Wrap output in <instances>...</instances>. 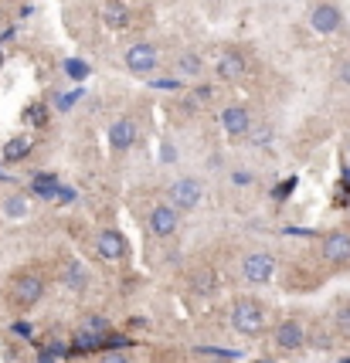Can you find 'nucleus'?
<instances>
[{"label":"nucleus","instance_id":"nucleus-1","mask_svg":"<svg viewBox=\"0 0 350 363\" xmlns=\"http://www.w3.org/2000/svg\"><path fill=\"white\" fill-rule=\"evenodd\" d=\"M10 302L17 306V309H31V306H38L41 302V295H45V275L41 272H34V268H27V272H17L14 279H10Z\"/></svg>","mask_w":350,"mask_h":363},{"label":"nucleus","instance_id":"nucleus-2","mask_svg":"<svg viewBox=\"0 0 350 363\" xmlns=\"http://www.w3.org/2000/svg\"><path fill=\"white\" fill-rule=\"evenodd\" d=\"M231 326L242 337H262L266 330V309L259 299H235L231 302Z\"/></svg>","mask_w":350,"mask_h":363},{"label":"nucleus","instance_id":"nucleus-3","mask_svg":"<svg viewBox=\"0 0 350 363\" xmlns=\"http://www.w3.org/2000/svg\"><path fill=\"white\" fill-rule=\"evenodd\" d=\"M201 201H204V187H201V180H194V177H181V180H174L167 187V204L174 210H181V214L194 210Z\"/></svg>","mask_w":350,"mask_h":363},{"label":"nucleus","instance_id":"nucleus-4","mask_svg":"<svg viewBox=\"0 0 350 363\" xmlns=\"http://www.w3.org/2000/svg\"><path fill=\"white\" fill-rule=\"evenodd\" d=\"M275 275V258L269 252H248L242 258V279L248 286H266Z\"/></svg>","mask_w":350,"mask_h":363},{"label":"nucleus","instance_id":"nucleus-5","mask_svg":"<svg viewBox=\"0 0 350 363\" xmlns=\"http://www.w3.org/2000/svg\"><path fill=\"white\" fill-rule=\"evenodd\" d=\"M123 65H126L130 75H150V72H157V65H160V52H157L153 45L139 41V45H133V48H126Z\"/></svg>","mask_w":350,"mask_h":363},{"label":"nucleus","instance_id":"nucleus-6","mask_svg":"<svg viewBox=\"0 0 350 363\" xmlns=\"http://www.w3.org/2000/svg\"><path fill=\"white\" fill-rule=\"evenodd\" d=\"M310 27L317 31V34H337L340 27H344V14H340V7L337 3H317L313 10H310Z\"/></svg>","mask_w":350,"mask_h":363},{"label":"nucleus","instance_id":"nucleus-7","mask_svg":"<svg viewBox=\"0 0 350 363\" xmlns=\"http://www.w3.org/2000/svg\"><path fill=\"white\" fill-rule=\"evenodd\" d=\"M320 255L330 265H350V231H330L320 241Z\"/></svg>","mask_w":350,"mask_h":363},{"label":"nucleus","instance_id":"nucleus-8","mask_svg":"<svg viewBox=\"0 0 350 363\" xmlns=\"http://www.w3.org/2000/svg\"><path fill=\"white\" fill-rule=\"evenodd\" d=\"M146 224H150V234H157V238H170V234L181 228V210H174L170 204H157V208L150 210Z\"/></svg>","mask_w":350,"mask_h":363},{"label":"nucleus","instance_id":"nucleus-9","mask_svg":"<svg viewBox=\"0 0 350 363\" xmlns=\"http://www.w3.org/2000/svg\"><path fill=\"white\" fill-rule=\"evenodd\" d=\"M272 337H275V346L279 350H289L293 353V350H303L306 346V326L299 319H282Z\"/></svg>","mask_w":350,"mask_h":363},{"label":"nucleus","instance_id":"nucleus-10","mask_svg":"<svg viewBox=\"0 0 350 363\" xmlns=\"http://www.w3.org/2000/svg\"><path fill=\"white\" fill-rule=\"evenodd\" d=\"M221 126H225V132H228L231 139H245L248 130H252V112H248V105H228V109L221 112Z\"/></svg>","mask_w":350,"mask_h":363},{"label":"nucleus","instance_id":"nucleus-11","mask_svg":"<svg viewBox=\"0 0 350 363\" xmlns=\"http://www.w3.org/2000/svg\"><path fill=\"white\" fill-rule=\"evenodd\" d=\"M96 252H99V258L119 261L123 255H126V238H123L119 231H112V228H106V231L96 238Z\"/></svg>","mask_w":350,"mask_h":363},{"label":"nucleus","instance_id":"nucleus-12","mask_svg":"<svg viewBox=\"0 0 350 363\" xmlns=\"http://www.w3.org/2000/svg\"><path fill=\"white\" fill-rule=\"evenodd\" d=\"M130 21H133L130 3H123V0H102V24L106 27L123 31V27H130Z\"/></svg>","mask_w":350,"mask_h":363},{"label":"nucleus","instance_id":"nucleus-13","mask_svg":"<svg viewBox=\"0 0 350 363\" xmlns=\"http://www.w3.org/2000/svg\"><path fill=\"white\" fill-rule=\"evenodd\" d=\"M215 72L221 82H238L245 75V54L242 52H225L215 61Z\"/></svg>","mask_w":350,"mask_h":363},{"label":"nucleus","instance_id":"nucleus-14","mask_svg":"<svg viewBox=\"0 0 350 363\" xmlns=\"http://www.w3.org/2000/svg\"><path fill=\"white\" fill-rule=\"evenodd\" d=\"M109 143H112V150H130L136 143V123L133 119H116L112 123V130H109Z\"/></svg>","mask_w":350,"mask_h":363},{"label":"nucleus","instance_id":"nucleus-15","mask_svg":"<svg viewBox=\"0 0 350 363\" xmlns=\"http://www.w3.org/2000/svg\"><path fill=\"white\" fill-rule=\"evenodd\" d=\"M85 279H89V275H85V268H82L79 261H68V265L61 268V286L72 288V292H82V288H85Z\"/></svg>","mask_w":350,"mask_h":363},{"label":"nucleus","instance_id":"nucleus-16","mask_svg":"<svg viewBox=\"0 0 350 363\" xmlns=\"http://www.w3.org/2000/svg\"><path fill=\"white\" fill-rule=\"evenodd\" d=\"M27 153H31V139H27V136H14V139H7V146H3V163H21Z\"/></svg>","mask_w":350,"mask_h":363},{"label":"nucleus","instance_id":"nucleus-17","mask_svg":"<svg viewBox=\"0 0 350 363\" xmlns=\"http://www.w3.org/2000/svg\"><path fill=\"white\" fill-rule=\"evenodd\" d=\"M177 72L184 78H197L201 72H204V58L197 52H184L181 58H177Z\"/></svg>","mask_w":350,"mask_h":363},{"label":"nucleus","instance_id":"nucleus-18","mask_svg":"<svg viewBox=\"0 0 350 363\" xmlns=\"http://www.w3.org/2000/svg\"><path fill=\"white\" fill-rule=\"evenodd\" d=\"M190 288L197 292V295H211L218 288V275L215 272H208V268H197L194 275H190Z\"/></svg>","mask_w":350,"mask_h":363},{"label":"nucleus","instance_id":"nucleus-19","mask_svg":"<svg viewBox=\"0 0 350 363\" xmlns=\"http://www.w3.org/2000/svg\"><path fill=\"white\" fill-rule=\"evenodd\" d=\"M24 119H27V123H31V126H45V123H48V109H45V105H41V102L27 105Z\"/></svg>","mask_w":350,"mask_h":363},{"label":"nucleus","instance_id":"nucleus-20","mask_svg":"<svg viewBox=\"0 0 350 363\" xmlns=\"http://www.w3.org/2000/svg\"><path fill=\"white\" fill-rule=\"evenodd\" d=\"M3 210H7V217H24V214H27V201L21 197V194H14V197H7Z\"/></svg>","mask_w":350,"mask_h":363},{"label":"nucleus","instance_id":"nucleus-21","mask_svg":"<svg viewBox=\"0 0 350 363\" xmlns=\"http://www.w3.org/2000/svg\"><path fill=\"white\" fill-rule=\"evenodd\" d=\"M34 194H45V197H54L58 194V180L54 177H34Z\"/></svg>","mask_w":350,"mask_h":363},{"label":"nucleus","instance_id":"nucleus-22","mask_svg":"<svg viewBox=\"0 0 350 363\" xmlns=\"http://www.w3.org/2000/svg\"><path fill=\"white\" fill-rule=\"evenodd\" d=\"M65 72H68L72 78H85V75H89V65L79 61V58H72V61H65Z\"/></svg>","mask_w":350,"mask_h":363},{"label":"nucleus","instance_id":"nucleus-23","mask_svg":"<svg viewBox=\"0 0 350 363\" xmlns=\"http://www.w3.org/2000/svg\"><path fill=\"white\" fill-rule=\"evenodd\" d=\"M293 190H296V177H289V180H282V183H279V187L272 190V197H275V201H286V197H289Z\"/></svg>","mask_w":350,"mask_h":363},{"label":"nucleus","instance_id":"nucleus-24","mask_svg":"<svg viewBox=\"0 0 350 363\" xmlns=\"http://www.w3.org/2000/svg\"><path fill=\"white\" fill-rule=\"evenodd\" d=\"M99 363H133V360H130V353H123V350H109V353L99 357Z\"/></svg>","mask_w":350,"mask_h":363},{"label":"nucleus","instance_id":"nucleus-25","mask_svg":"<svg viewBox=\"0 0 350 363\" xmlns=\"http://www.w3.org/2000/svg\"><path fill=\"white\" fill-rule=\"evenodd\" d=\"M245 139H252V146H266L272 139V132L269 130H248V136Z\"/></svg>","mask_w":350,"mask_h":363},{"label":"nucleus","instance_id":"nucleus-26","mask_svg":"<svg viewBox=\"0 0 350 363\" xmlns=\"http://www.w3.org/2000/svg\"><path fill=\"white\" fill-rule=\"evenodd\" d=\"M231 183H238V187H248V183H252V173H238V170H235V173H231Z\"/></svg>","mask_w":350,"mask_h":363},{"label":"nucleus","instance_id":"nucleus-27","mask_svg":"<svg viewBox=\"0 0 350 363\" xmlns=\"http://www.w3.org/2000/svg\"><path fill=\"white\" fill-rule=\"evenodd\" d=\"M82 99V88H75V92H68L65 99H61V109H68V105H75Z\"/></svg>","mask_w":350,"mask_h":363},{"label":"nucleus","instance_id":"nucleus-28","mask_svg":"<svg viewBox=\"0 0 350 363\" xmlns=\"http://www.w3.org/2000/svg\"><path fill=\"white\" fill-rule=\"evenodd\" d=\"M14 333H17V337H31V326H27V323H17Z\"/></svg>","mask_w":350,"mask_h":363},{"label":"nucleus","instance_id":"nucleus-29","mask_svg":"<svg viewBox=\"0 0 350 363\" xmlns=\"http://www.w3.org/2000/svg\"><path fill=\"white\" fill-rule=\"evenodd\" d=\"M153 88H167V92H174V88H177V82H157Z\"/></svg>","mask_w":350,"mask_h":363},{"label":"nucleus","instance_id":"nucleus-30","mask_svg":"<svg viewBox=\"0 0 350 363\" xmlns=\"http://www.w3.org/2000/svg\"><path fill=\"white\" fill-rule=\"evenodd\" d=\"M340 78H344V82H350V65L344 68V72H340Z\"/></svg>","mask_w":350,"mask_h":363},{"label":"nucleus","instance_id":"nucleus-31","mask_svg":"<svg viewBox=\"0 0 350 363\" xmlns=\"http://www.w3.org/2000/svg\"><path fill=\"white\" fill-rule=\"evenodd\" d=\"M41 363H52V357H48V353H45V357H41Z\"/></svg>","mask_w":350,"mask_h":363},{"label":"nucleus","instance_id":"nucleus-32","mask_svg":"<svg viewBox=\"0 0 350 363\" xmlns=\"http://www.w3.org/2000/svg\"><path fill=\"white\" fill-rule=\"evenodd\" d=\"M0 65H3V52H0Z\"/></svg>","mask_w":350,"mask_h":363}]
</instances>
